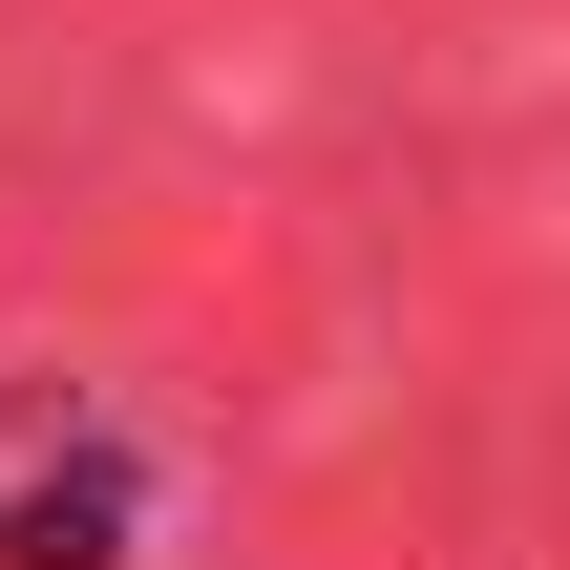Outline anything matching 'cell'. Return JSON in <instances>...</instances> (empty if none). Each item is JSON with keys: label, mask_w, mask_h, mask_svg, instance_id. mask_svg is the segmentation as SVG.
Returning a JSON list of instances; mask_svg holds the SVG:
<instances>
[{"label": "cell", "mask_w": 570, "mask_h": 570, "mask_svg": "<svg viewBox=\"0 0 570 570\" xmlns=\"http://www.w3.org/2000/svg\"><path fill=\"white\" fill-rule=\"evenodd\" d=\"M127 529H148V465L127 444H63V465L0 487V570H127Z\"/></svg>", "instance_id": "1"}]
</instances>
